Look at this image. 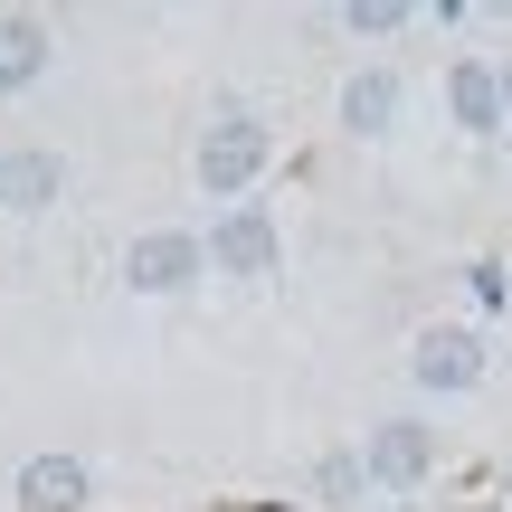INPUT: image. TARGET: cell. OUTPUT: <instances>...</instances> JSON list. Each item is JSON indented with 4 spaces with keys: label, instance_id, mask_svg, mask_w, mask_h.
<instances>
[{
    "label": "cell",
    "instance_id": "cell-1",
    "mask_svg": "<svg viewBox=\"0 0 512 512\" xmlns=\"http://www.w3.org/2000/svg\"><path fill=\"white\" fill-rule=\"evenodd\" d=\"M266 162H275V133L256 124L247 105H228V114H209V124H200V152H190V181H200V200L238 209L247 190L266 181Z\"/></svg>",
    "mask_w": 512,
    "mask_h": 512
},
{
    "label": "cell",
    "instance_id": "cell-2",
    "mask_svg": "<svg viewBox=\"0 0 512 512\" xmlns=\"http://www.w3.org/2000/svg\"><path fill=\"white\" fill-rule=\"evenodd\" d=\"M484 370H494V351H484L475 323H427L418 342H408V380H418V399H475Z\"/></svg>",
    "mask_w": 512,
    "mask_h": 512
},
{
    "label": "cell",
    "instance_id": "cell-3",
    "mask_svg": "<svg viewBox=\"0 0 512 512\" xmlns=\"http://www.w3.org/2000/svg\"><path fill=\"white\" fill-rule=\"evenodd\" d=\"M209 275V247L190 238V228H143V238L124 247V285L143 294V304H171V294H190Z\"/></svg>",
    "mask_w": 512,
    "mask_h": 512
},
{
    "label": "cell",
    "instance_id": "cell-4",
    "mask_svg": "<svg viewBox=\"0 0 512 512\" xmlns=\"http://www.w3.org/2000/svg\"><path fill=\"white\" fill-rule=\"evenodd\" d=\"M209 275H238V285H266L275 266H285V238H275V219L256 200H238V209H219L209 219Z\"/></svg>",
    "mask_w": 512,
    "mask_h": 512
},
{
    "label": "cell",
    "instance_id": "cell-5",
    "mask_svg": "<svg viewBox=\"0 0 512 512\" xmlns=\"http://www.w3.org/2000/svg\"><path fill=\"white\" fill-rule=\"evenodd\" d=\"M361 475L380 484V494H418V484L437 475V427L427 418H380L361 437Z\"/></svg>",
    "mask_w": 512,
    "mask_h": 512
},
{
    "label": "cell",
    "instance_id": "cell-6",
    "mask_svg": "<svg viewBox=\"0 0 512 512\" xmlns=\"http://www.w3.org/2000/svg\"><path fill=\"white\" fill-rule=\"evenodd\" d=\"M332 114H342L351 143H389L399 114H408V76H399V67H351L342 95H332Z\"/></svg>",
    "mask_w": 512,
    "mask_h": 512
},
{
    "label": "cell",
    "instance_id": "cell-7",
    "mask_svg": "<svg viewBox=\"0 0 512 512\" xmlns=\"http://www.w3.org/2000/svg\"><path fill=\"white\" fill-rule=\"evenodd\" d=\"M10 503H19V512H86V503H95V465H86V456H67V446H48V456L19 465Z\"/></svg>",
    "mask_w": 512,
    "mask_h": 512
},
{
    "label": "cell",
    "instance_id": "cell-8",
    "mask_svg": "<svg viewBox=\"0 0 512 512\" xmlns=\"http://www.w3.org/2000/svg\"><path fill=\"white\" fill-rule=\"evenodd\" d=\"M67 200V162L57 152H0V209L10 219H48Z\"/></svg>",
    "mask_w": 512,
    "mask_h": 512
},
{
    "label": "cell",
    "instance_id": "cell-9",
    "mask_svg": "<svg viewBox=\"0 0 512 512\" xmlns=\"http://www.w3.org/2000/svg\"><path fill=\"white\" fill-rule=\"evenodd\" d=\"M48 67H57L48 19H38V10H0V95H29Z\"/></svg>",
    "mask_w": 512,
    "mask_h": 512
},
{
    "label": "cell",
    "instance_id": "cell-10",
    "mask_svg": "<svg viewBox=\"0 0 512 512\" xmlns=\"http://www.w3.org/2000/svg\"><path fill=\"white\" fill-rule=\"evenodd\" d=\"M446 124L456 133H503V76L484 67V57H456V67H446Z\"/></svg>",
    "mask_w": 512,
    "mask_h": 512
},
{
    "label": "cell",
    "instance_id": "cell-11",
    "mask_svg": "<svg viewBox=\"0 0 512 512\" xmlns=\"http://www.w3.org/2000/svg\"><path fill=\"white\" fill-rule=\"evenodd\" d=\"M332 19H342L351 38H399V29H408V19H418V10H408V0H342V10H332Z\"/></svg>",
    "mask_w": 512,
    "mask_h": 512
},
{
    "label": "cell",
    "instance_id": "cell-12",
    "mask_svg": "<svg viewBox=\"0 0 512 512\" xmlns=\"http://www.w3.org/2000/svg\"><path fill=\"white\" fill-rule=\"evenodd\" d=\"M313 494H323V503H361V494H370L361 446H351V456H323V465H313Z\"/></svg>",
    "mask_w": 512,
    "mask_h": 512
},
{
    "label": "cell",
    "instance_id": "cell-13",
    "mask_svg": "<svg viewBox=\"0 0 512 512\" xmlns=\"http://www.w3.org/2000/svg\"><path fill=\"white\" fill-rule=\"evenodd\" d=\"M465 294H475V304H484V313H494V304H503V294H512V285H503V266H494V256H484V266H465Z\"/></svg>",
    "mask_w": 512,
    "mask_h": 512
},
{
    "label": "cell",
    "instance_id": "cell-14",
    "mask_svg": "<svg viewBox=\"0 0 512 512\" xmlns=\"http://www.w3.org/2000/svg\"><path fill=\"white\" fill-rule=\"evenodd\" d=\"M494 76H503V133H512V57H503V67H494Z\"/></svg>",
    "mask_w": 512,
    "mask_h": 512
},
{
    "label": "cell",
    "instance_id": "cell-15",
    "mask_svg": "<svg viewBox=\"0 0 512 512\" xmlns=\"http://www.w3.org/2000/svg\"><path fill=\"white\" fill-rule=\"evenodd\" d=\"M503 512H512V465H503Z\"/></svg>",
    "mask_w": 512,
    "mask_h": 512
}]
</instances>
